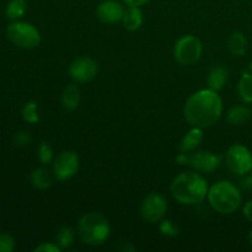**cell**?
I'll return each instance as SVG.
<instances>
[{
    "mask_svg": "<svg viewBox=\"0 0 252 252\" xmlns=\"http://www.w3.org/2000/svg\"><path fill=\"white\" fill-rule=\"evenodd\" d=\"M223 102L218 93L212 89H204L194 93L186 101L184 115L192 127L207 128L213 126L220 118Z\"/></svg>",
    "mask_w": 252,
    "mask_h": 252,
    "instance_id": "1",
    "label": "cell"
},
{
    "mask_svg": "<svg viewBox=\"0 0 252 252\" xmlns=\"http://www.w3.org/2000/svg\"><path fill=\"white\" fill-rule=\"evenodd\" d=\"M208 184L202 175L196 172H182L171 184V193L179 203L194 206L202 203L208 196Z\"/></svg>",
    "mask_w": 252,
    "mask_h": 252,
    "instance_id": "2",
    "label": "cell"
},
{
    "mask_svg": "<svg viewBox=\"0 0 252 252\" xmlns=\"http://www.w3.org/2000/svg\"><path fill=\"white\" fill-rule=\"evenodd\" d=\"M78 235L85 245H103L111 235L110 223L98 212L86 213L78 221Z\"/></svg>",
    "mask_w": 252,
    "mask_h": 252,
    "instance_id": "3",
    "label": "cell"
},
{
    "mask_svg": "<svg viewBox=\"0 0 252 252\" xmlns=\"http://www.w3.org/2000/svg\"><path fill=\"white\" fill-rule=\"evenodd\" d=\"M209 204L214 211L223 214H230L241 206V193L238 187L229 181H219L209 189Z\"/></svg>",
    "mask_w": 252,
    "mask_h": 252,
    "instance_id": "4",
    "label": "cell"
},
{
    "mask_svg": "<svg viewBox=\"0 0 252 252\" xmlns=\"http://www.w3.org/2000/svg\"><path fill=\"white\" fill-rule=\"evenodd\" d=\"M6 36L12 44L24 49H33L41 43V33L29 22L12 21L6 27Z\"/></svg>",
    "mask_w": 252,
    "mask_h": 252,
    "instance_id": "5",
    "label": "cell"
},
{
    "mask_svg": "<svg viewBox=\"0 0 252 252\" xmlns=\"http://www.w3.org/2000/svg\"><path fill=\"white\" fill-rule=\"evenodd\" d=\"M175 59L182 65H192L197 63L202 56V43L197 37L192 34L181 37L175 43Z\"/></svg>",
    "mask_w": 252,
    "mask_h": 252,
    "instance_id": "6",
    "label": "cell"
},
{
    "mask_svg": "<svg viewBox=\"0 0 252 252\" xmlns=\"http://www.w3.org/2000/svg\"><path fill=\"white\" fill-rule=\"evenodd\" d=\"M228 167L238 175H246L252 171V154L243 144H234L226 152Z\"/></svg>",
    "mask_w": 252,
    "mask_h": 252,
    "instance_id": "7",
    "label": "cell"
},
{
    "mask_svg": "<svg viewBox=\"0 0 252 252\" xmlns=\"http://www.w3.org/2000/svg\"><path fill=\"white\" fill-rule=\"evenodd\" d=\"M167 211V202L161 194L150 193L140 203V216L150 224L158 223L164 218Z\"/></svg>",
    "mask_w": 252,
    "mask_h": 252,
    "instance_id": "8",
    "label": "cell"
},
{
    "mask_svg": "<svg viewBox=\"0 0 252 252\" xmlns=\"http://www.w3.org/2000/svg\"><path fill=\"white\" fill-rule=\"evenodd\" d=\"M79 170V157L75 152L65 150L58 155L53 164V175L59 181H66L75 176Z\"/></svg>",
    "mask_w": 252,
    "mask_h": 252,
    "instance_id": "9",
    "label": "cell"
},
{
    "mask_svg": "<svg viewBox=\"0 0 252 252\" xmlns=\"http://www.w3.org/2000/svg\"><path fill=\"white\" fill-rule=\"evenodd\" d=\"M98 65L93 58L79 57L69 66V75L76 83H88L97 74Z\"/></svg>",
    "mask_w": 252,
    "mask_h": 252,
    "instance_id": "10",
    "label": "cell"
},
{
    "mask_svg": "<svg viewBox=\"0 0 252 252\" xmlns=\"http://www.w3.org/2000/svg\"><path fill=\"white\" fill-rule=\"evenodd\" d=\"M189 165L199 172H212L220 165V157L211 152H197L189 155Z\"/></svg>",
    "mask_w": 252,
    "mask_h": 252,
    "instance_id": "11",
    "label": "cell"
},
{
    "mask_svg": "<svg viewBox=\"0 0 252 252\" xmlns=\"http://www.w3.org/2000/svg\"><path fill=\"white\" fill-rule=\"evenodd\" d=\"M125 7L116 0H103L97 6V17L105 24H116L122 21Z\"/></svg>",
    "mask_w": 252,
    "mask_h": 252,
    "instance_id": "12",
    "label": "cell"
},
{
    "mask_svg": "<svg viewBox=\"0 0 252 252\" xmlns=\"http://www.w3.org/2000/svg\"><path fill=\"white\" fill-rule=\"evenodd\" d=\"M204 133L203 128L193 127L186 135L184 139L180 143V152L181 153H189L191 150H194L197 147H199L202 142H203Z\"/></svg>",
    "mask_w": 252,
    "mask_h": 252,
    "instance_id": "13",
    "label": "cell"
},
{
    "mask_svg": "<svg viewBox=\"0 0 252 252\" xmlns=\"http://www.w3.org/2000/svg\"><path fill=\"white\" fill-rule=\"evenodd\" d=\"M31 185L37 189H47L53 184V175L46 167H37L30 175Z\"/></svg>",
    "mask_w": 252,
    "mask_h": 252,
    "instance_id": "14",
    "label": "cell"
},
{
    "mask_svg": "<svg viewBox=\"0 0 252 252\" xmlns=\"http://www.w3.org/2000/svg\"><path fill=\"white\" fill-rule=\"evenodd\" d=\"M79 102H80V90L76 85L70 84L64 89L62 94V106L65 111L71 112L78 108Z\"/></svg>",
    "mask_w": 252,
    "mask_h": 252,
    "instance_id": "15",
    "label": "cell"
},
{
    "mask_svg": "<svg viewBox=\"0 0 252 252\" xmlns=\"http://www.w3.org/2000/svg\"><path fill=\"white\" fill-rule=\"evenodd\" d=\"M123 26L128 31H137L143 24V14L139 6H129L125 10L123 15Z\"/></svg>",
    "mask_w": 252,
    "mask_h": 252,
    "instance_id": "16",
    "label": "cell"
},
{
    "mask_svg": "<svg viewBox=\"0 0 252 252\" xmlns=\"http://www.w3.org/2000/svg\"><path fill=\"white\" fill-rule=\"evenodd\" d=\"M207 81H208L209 89L218 93L225 86L228 81V70L224 66H216L211 70Z\"/></svg>",
    "mask_w": 252,
    "mask_h": 252,
    "instance_id": "17",
    "label": "cell"
},
{
    "mask_svg": "<svg viewBox=\"0 0 252 252\" xmlns=\"http://www.w3.org/2000/svg\"><path fill=\"white\" fill-rule=\"evenodd\" d=\"M27 10L26 0H10L5 7V16L10 21H19Z\"/></svg>",
    "mask_w": 252,
    "mask_h": 252,
    "instance_id": "18",
    "label": "cell"
},
{
    "mask_svg": "<svg viewBox=\"0 0 252 252\" xmlns=\"http://www.w3.org/2000/svg\"><path fill=\"white\" fill-rule=\"evenodd\" d=\"M250 117L251 111L246 106H234L228 112V122L235 126H240L248 122Z\"/></svg>",
    "mask_w": 252,
    "mask_h": 252,
    "instance_id": "19",
    "label": "cell"
},
{
    "mask_svg": "<svg viewBox=\"0 0 252 252\" xmlns=\"http://www.w3.org/2000/svg\"><path fill=\"white\" fill-rule=\"evenodd\" d=\"M229 48L230 52L236 57H241L246 53V48H248V41L244 33L241 32H235L231 34L230 39H229Z\"/></svg>",
    "mask_w": 252,
    "mask_h": 252,
    "instance_id": "20",
    "label": "cell"
},
{
    "mask_svg": "<svg viewBox=\"0 0 252 252\" xmlns=\"http://www.w3.org/2000/svg\"><path fill=\"white\" fill-rule=\"evenodd\" d=\"M239 95L246 103H252V74L244 73L238 85Z\"/></svg>",
    "mask_w": 252,
    "mask_h": 252,
    "instance_id": "21",
    "label": "cell"
},
{
    "mask_svg": "<svg viewBox=\"0 0 252 252\" xmlns=\"http://www.w3.org/2000/svg\"><path fill=\"white\" fill-rule=\"evenodd\" d=\"M74 239H75L74 231L69 226H62L56 234V244L62 250L70 248L74 243Z\"/></svg>",
    "mask_w": 252,
    "mask_h": 252,
    "instance_id": "22",
    "label": "cell"
},
{
    "mask_svg": "<svg viewBox=\"0 0 252 252\" xmlns=\"http://www.w3.org/2000/svg\"><path fill=\"white\" fill-rule=\"evenodd\" d=\"M21 115L22 118H24L27 123H31V125L38 123L39 115L38 111H37V102H34V101H29V102L25 103V106L22 107Z\"/></svg>",
    "mask_w": 252,
    "mask_h": 252,
    "instance_id": "23",
    "label": "cell"
},
{
    "mask_svg": "<svg viewBox=\"0 0 252 252\" xmlns=\"http://www.w3.org/2000/svg\"><path fill=\"white\" fill-rule=\"evenodd\" d=\"M159 230L162 235L167 236V238H175V236H177L180 234L179 226L172 220H169V219L161 221V224L159 226Z\"/></svg>",
    "mask_w": 252,
    "mask_h": 252,
    "instance_id": "24",
    "label": "cell"
},
{
    "mask_svg": "<svg viewBox=\"0 0 252 252\" xmlns=\"http://www.w3.org/2000/svg\"><path fill=\"white\" fill-rule=\"evenodd\" d=\"M38 159L41 164H49L53 160V149L51 144L47 142H42L38 147Z\"/></svg>",
    "mask_w": 252,
    "mask_h": 252,
    "instance_id": "25",
    "label": "cell"
},
{
    "mask_svg": "<svg viewBox=\"0 0 252 252\" xmlns=\"http://www.w3.org/2000/svg\"><path fill=\"white\" fill-rule=\"evenodd\" d=\"M12 142H14L15 147L25 148L32 143V135L30 134L29 132L20 130V132H16L14 134V137H12Z\"/></svg>",
    "mask_w": 252,
    "mask_h": 252,
    "instance_id": "26",
    "label": "cell"
},
{
    "mask_svg": "<svg viewBox=\"0 0 252 252\" xmlns=\"http://www.w3.org/2000/svg\"><path fill=\"white\" fill-rule=\"evenodd\" d=\"M15 248V239L10 234L0 233V252H11Z\"/></svg>",
    "mask_w": 252,
    "mask_h": 252,
    "instance_id": "27",
    "label": "cell"
},
{
    "mask_svg": "<svg viewBox=\"0 0 252 252\" xmlns=\"http://www.w3.org/2000/svg\"><path fill=\"white\" fill-rule=\"evenodd\" d=\"M62 249L59 248L57 244H51V243H44L38 245L37 248L33 249L34 252H59Z\"/></svg>",
    "mask_w": 252,
    "mask_h": 252,
    "instance_id": "28",
    "label": "cell"
},
{
    "mask_svg": "<svg viewBox=\"0 0 252 252\" xmlns=\"http://www.w3.org/2000/svg\"><path fill=\"white\" fill-rule=\"evenodd\" d=\"M243 213H244V217L252 223V201H249L248 203L244 206Z\"/></svg>",
    "mask_w": 252,
    "mask_h": 252,
    "instance_id": "29",
    "label": "cell"
},
{
    "mask_svg": "<svg viewBox=\"0 0 252 252\" xmlns=\"http://www.w3.org/2000/svg\"><path fill=\"white\" fill-rule=\"evenodd\" d=\"M176 161L179 162L180 165H189V155H187V153H181V154L177 155Z\"/></svg>",
    "mask_w": 252,
    "mask_h": 252,
    "instance_id": "30",
    "label": "cell"
},
{
    "mask_svg": "<svg viewBox=\"0 0 252 252\" xmlns=\"http://www.w3.org/2000/svg\"><path fill=\"white\" fill-rule=\"evenodd\" d=\"M129 6H142V5L147 4L149 0H123Z\"/></svg>",
    "mask_w": 252,
    "mask_h": 252,
    "instance_id": "31",
    "label": "cell"
},
{
    "mask_svg": "<svg viewBox=\"0 0 252 252\" xmlns=\"http://www.w3.org/2000/svg\"><path fill=\"white\" fill-rule=\"evenodd\" d=\"M243 187L244 189H252V176L246 177L243 181Z\"/></svg>",
    "mask_w": 252,
    "mask_h": 252,
    "instance_id": "32",
    "label": "cell"
},
{
    "mask_svg": "<svg viewBox=\"0 0 252 252\" xmlns=\"http://www.w3.org/2000/svg\"><path fill=\"white\" fill-rule=\"evenodd\" d=\"M249 243H250V245L252 246V230L250 231V234H249Z\"/></svg>",
    "mask_w": 252,
    "mask_h": 252,
    "instance_id": "33",
    "label": "cell"
}]
</instances>
